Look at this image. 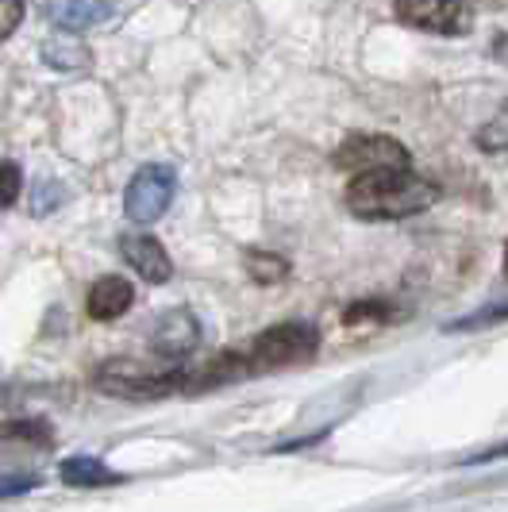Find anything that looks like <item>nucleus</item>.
Here are the masks:
<instances>
[{"label":"nucleus","mask_w":508,"mask_h":512,"mask_svg":"<svg viewBox=\"0 0 508 512\" xmlns=\"http://www.w3.org/2000/svg\"><path fill=\"white\" fill-rule=\"evenodd\" d=\"M339 170L347 174H366V170H389V166H412L405 143H397L393 135H351L335 158Z\"/></svg>","instance_id":"423d86ee"},{"label":"nucleus","mask_w":508,"mask_h":512,"mask_svg":"<svg viewBox=\"0 0 508 512\" xmlns=\"http://www.w3.org/2000/svg\"><path fill=\"white\" fill-rule=\"evenodd\" d=\"M439 189L428 178L412 174V166L366 170L347 185V208L358 220H405L435 205Z\"/></svg>","instance_id":"f257e3e1"},{"label":"nucleus","mask_w":508,"mask_h":512,"mask_svg":"<svg viewBox=\"0 0 508 512\" xmlns=\"http://www.w3.org/2000/svg\"><path fill=\"white\" fill-rule=\"evenodd\" d=\"M35 486H39V478H31V474H12V478H4V482H0V501H4V497L31 493Z\"/></svg>","instance_id":"a211bd4d"},{"label":"nucleus","mask_w":508,"mask_h":512,"mask_svg":"<svg viewBox=\"0 0 508 512\" xmlns=\"http://www.w3.org/2000/svg\"><path fill=\"white\" fill-rule=\"evenodd\" d=\"M24 20V0H0V39H8Z\"/></svg>","instance_id":"f3484780"},{"label":"nucleus","mask_w":508,"mask_h":512,"mask_svg":"<svg viewBox=\"0 0 508 512\" xmlns=\"http://www.w3.org/2000/svg\"><path fill=\"white\" fill-rule=\"evenodd\" d=\"M116 12V0H51V20L62 31H89Z\"/></svg>","instance_id":"9d476101"},{"label":"nucleus","mask_w":508,"mask_h":512,"mask_svg":"<svg viewBox=\"0 0 508 512\" xmlns=\"http://www.w3.org/2000/svg\"><path fill=\"white\" fill-rule=\"evenodd\" d=\"M120 255L127 258V266H131L143 282L166 285L170 278H174V262H170V255H166V247H162L154 235H147V231H131V235H124V239H120Z\"/></svg>","instance_id":"6e6552de"},{"label":"nucleus","mask_w":508,"mask_h":512,"mask_svg":"<svg viewBox=\"0 0 508 512\" xmlns=\"http://www.w3.org/2000/svg\"><path fill=\"white\" fill-rule=\"evenodd\" d=\"M185 385H197V374L189 370H162V374H151L143 362L131 359H112L97 366V389L101 393H116V397H162V393H178Z\"/></svg>","instance_id":"7ed1b4c3"},{"label":"nucleus","mask_w":508,"mask_h":512,"mask_svg":"<svg viewBox=\"0 0 508 512\" xmlns=\"http://www.w3.org/2000/svg\"><path fill=\"white\" fill-rule=\"evenodd\" d=\"M505 278H508V243H505Z\"/></svg>","instance_id":"aec40b11"},{"label":"nucleus","mask_w":508,"mask_h":512,"mask_svg":"<svg viewBox=\"0 0 508 512\" xmlns=\"http://www.w3.org/2000/svg\"><path fill=\"white\" fill-rule=\"evenodd\" d=\"M43 58H47V66H54V70H81L85 62H89V54L81 51L77 43H47L43 47Z\"/></svg>","instance_id":"ddd939ff"},{"label":"nucleus","mask_w":508,"mask_h":512,"mask_svg":"<svg viewBox=\"0 0 508 512\" xmlns=\"http://www.w3.org/2000/svg\"><path fill=\"white\" fill-rule=\"evenodd\" d=\"M478 147L489 154L497 151H508V108L505 112H497L482 131H478Z\"/></svg>","instance_id":"2eb2a0df"},{"label":"nucleus","mask_w":508,"mask_h":512,"mask_svg":"<svg viewBox=\"0 0 508 512\" xmlns=\"http://www.w3.org/2000/svg\"><path fill=\"white\" fill-rule=\"evenodd\" d=\"M20 189H24V174L16 162H0V208L16 205L20 201Z\"/></svg>","instance_id":"dca6fc26"},{"label":"nucleus","mask_w":508,"mask_h":512,"mask_svg":"<svg viewBox=\"0 0 508 512\" xmlns=\"http://www.w3.org/2000/svg\"><path fill=\"white\" fill-rule=\"evenodd\" d=\"M151 347H154V355L166 362L189 359V355L201 347V324H197V316H193L189 308L166 312V316L158 320V328H154Z\"/></svg>","instance_id":"0eeeda50"},{"label":"nucleus","mask_w":508,"mask_h":512,"mask_svg":"<svg viewBox=\"0 0 508 512\" xmlns=\"http://www.w3.org/2000/svg\"><path fill=\"white\" fill-rule=\"evenodd\" d=\"M178 193V174L162 162H151L143 170H135V178L124 189V212L131 224H154L166 216V208L174 205Z\"/></svg>","instance_id":"20e7f679"},{"label":"nucleus","mask_w":508,"mask_h":512,"mask_svg":"<svg viewBox=\"0 0 508 512\" xmlns=\"http://www.w3.org/2000/svg\"><path fill=\"white\" fill-rule=\"evenodd\" d=\"M131 301H135V289H131V282L127 278H120V274H104V278H97V282L89 285V297H85V312L93 316V320H120L127 308H131Z\"/></svg>","instance_id":"1a4fd4ad"},{"label":"nucleus","mask_w":508,"mask_h":512,"mask_svg":"<svg viewBox=\"0 0 508 512\" xmlns=\"http://www.w3.org/2000/svg\"><path fill=\"white\" fill-rule=\"evenodd\" d=\"M58 478L74 489H101V486H116V482H124L116 470H108L101 459H89V455H70V459H62Z\"/></svg>","instance_id":"9b49d317"},{"label":"nucleus","mask_w":508,"mask_h":512,"mask_svg":"<svg viewBox=\"0 0 508 512\" xmlns=\"http://www.w3.org/2000/svg\"><path fill=\"white\" fill-rule=\"evenodd\" d=\"M393 12L401 24L432 35H462L474 24L466 0H393Z\"/></svg>","instance_id":"39448f33"},{"label":"nucleus","mask_w":508,"mask_h":512,"mask_svg":"<svg viewBox=\"0 0 508 512\" xmlns=\"http://www.w3.org/2000/svg\"><path fill=\"white\" fill-rule=\"evenodd\" d=\"M508 320V305H489L478 308L470 316H462L455 324H447V332H474V328H489V324H505Z\"/></svg>","instance_id":"4468645a"},{"label":"nucleus","mask_w":508,"mask_h":512,"mask_svg":"<svg viewBox=\"0 0 508 512\" xmlns=\"http://www.w3.org/2000/svg\"><path fill=\"white\" fill-rule=\"evenodd\" d=\"M497 459H508V443H497V447H485L478 455H470L466 466H482V462H497Z\"/></svg>","instance_id":"6ab92c4d"},{"label":"nucleus","mask_w":508,"mask_h":512,"mask_svg":"<svg viewBox=\"0 0 508 512\" xmlns=\"http://www.w3.org/2000/svg\"><path fill=\"white\" fill-rule=\"evenodd\" d=\"M247 274L258 285H274L289 274V262L281 255H270V251H247Z\"/></svg>","instance_id":"f8f14e48"},{"label":"nucleus","mask_w":508,"mask_h":512,"mask_svg":"<svg viewBox=\"0 0 508 512\" xmlns=\"http://www.w3.org/2000/svg\"><path fill=\"white\" fill-rule=\"evenodd\" d=\"M320 351V332L308 320H285L274 324L262 335H254V343L243 351L247 374H262V370H281L293 362H305Z\"/></svg>","instance_id":"f03ea898"}]
</instances>
